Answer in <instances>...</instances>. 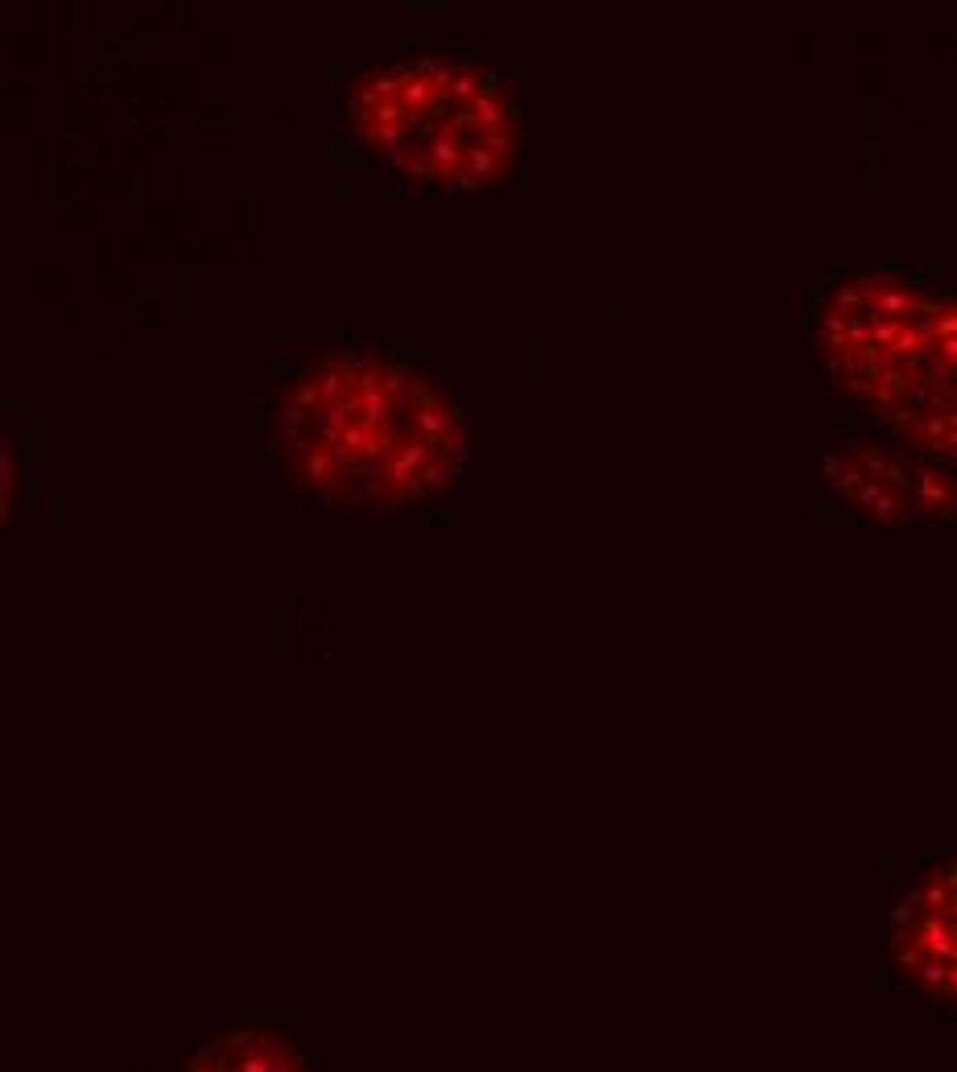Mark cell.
<instances>
[{
    "mask_svg": "<svg viewBox=\"0 0 957 1072\" xmlns=\"http://www.w3.org/2000/svg\"><path fill=\"white\" fill-rule=\"evenodd\" d=\"M347 124L384 166L433 186H504L520 161V104L508 78L462 54H417L363 75Z\"/></svg>",
    "mask_w": 957,
    "mask_h": 1072,
    "instance_id": "7a4b0ae2",
    "label": "cell"
},
{
    "mask_svg": "<svg viewBox=\"0 0 957 1072\" xmlns=\"http://www.w3.org/2000/svg\"><path fill=\"white\" fill-rule=\"evenodd\" d=\"M830 371L904 433L916 421L957 417V302L896 277H859L825 310Z\"/></svg>",
    "mask_w": 957,
    "mask_h": 1072,
    "instance_id": "3957f363",
    "label": "cell"
},
{
    "mask_svg": "<svg viewBox=\"0 0 957 1072\" xmlns=\"http://www.w3.org/2000/svg\"><path fill=\"white\" fill-rule=\"evenodd\" d=\"M277 450L297 495L331 512H396L467 462L459 400L417 368L368 351L310 359L277 404Z\"/></svg>",
    "mask_w": 957,
    "mask_h": 1072,
    "instance_id": "6da1fadb",
    "label": "cell"
},
{
    "mask_svg": "<svg viewBox=\"0 0 957 1072\" xmlns=\"http://www.w3.org/2000/svg\"><path fill=\"white\" fill-rule=\"evenodd\" d=\"M186 1072H318L294 1040L260 1027L227 1031L211 1040Z\"/></svg>",
    "mask_w": 957,
    "mask_h": 1072,
    "instance_id": "277c9868",
    "label": "cell"
}]
</instances>
